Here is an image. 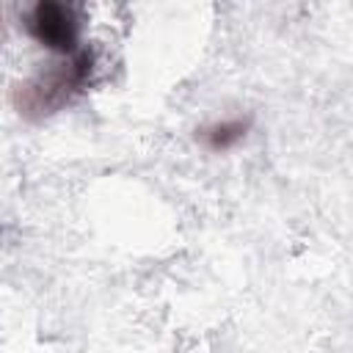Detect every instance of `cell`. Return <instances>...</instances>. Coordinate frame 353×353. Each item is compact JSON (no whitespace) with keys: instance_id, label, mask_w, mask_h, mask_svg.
<instances>
[{"instance_id":"1","label":"cell","mask_w":353,"mask_h":353,"mask_svg":"<svg viewBox=\"0 0 353 353\" xmlns=\"http://www.w3.org/2000/svg\"><path fill=\"white\" fill-rule=\"evenodd\" d=\"M97 69L99 55L88 44L72 55L52 58L11 88V105L22 119L44 121L74 105L94 85Z\"/></svg>"},{"instance_id":"2","label":"cell","mask_w":353,"mask_h":353,"mask_svg":"<svg viewBox=\"0 0 353 353\" xmlns=\"http://www.w3.org/2000/svg\"><path fill=\"white\" fill-rule=\"evenodd\" d=\"M22 33L47 50L50 55H72L83 50V11L74 3L61 0H39L22 8L19 14Z\"/></svg>"},{"instance_id":"3","label":"cell","mask_w":353,"mask_h":353,"mask_svg":"<svg viewBox=\"0 0 353 353\" xmlns=\"http://www.w3.org/2000/svg\"><path fill=\"white\" fill-rule=\"evenodd\" d=\"M254 130V116L251 113H229V116H215L193 130V141L199 149L210 154H226L237 149Z\"/></svg>"}]
</instances>
